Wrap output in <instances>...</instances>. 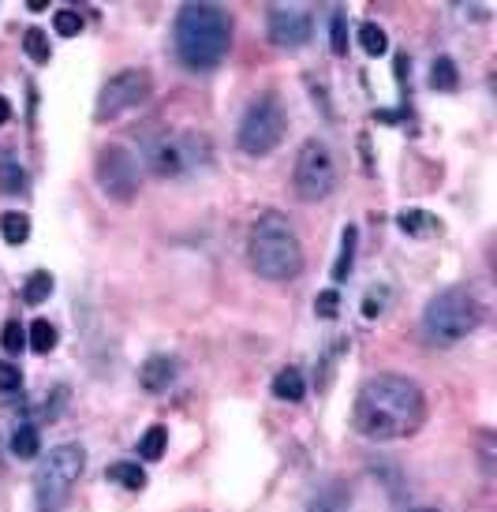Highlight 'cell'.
Returning a JSON list of instances; mask_svg holds the SVG:
<instances>
[{
  "label": "cell",
  "mask_w": 497,
  "mask_h": 512,
  "mask_svg": "<svg viewBox=\"0 0 497 512\" xmlns=\"http://www.w3.org/2000/svg\"><path fill=\"white\" fill-rule=\"evenodd\" d=\"M426 423V397L404 374H378L363 382L352 408V430L367 441H404Z\"/></svg>",
  "instance_id": "cell-1"
},
{
  "label": "cell",
  "mask_w": 497,
  "mask_h": 512,
  "mask_svg": "<svg viewBox=\"0 0 497 512\" xmlns=\"http://www.w3.org/2000/svg\"><path fill=\"white\" fill-rule=\"evenodd\" d=\"M172 49L187 72H213L232 49V15L221 4H184L172 23Z\"/></svg>",
  "instance_id": "cell-2"
},
{
  "label": "cell",
  "mask_w": 497,
  "mask_h": 512,
  "mask_svg": "<svg viewBox=\"0 0 497 512\" xmlns=\"http://www.w3.org/2000/svg\"><path fill=\"white\" fill-rule=\"evenodd\" d=\"M247 262L262 281H296L303 273V243L296 228L288 225V217L277 210L258 214V221L247 232Z\"/></svg>",
  "instance_id": "cell-3"
},
{
  "label": "cell",
  "mask_w": 497,
  "mask_h": 512,
  "mask_svg": "<svg viewBox=\"0 0 497 512\" xmlns=\"http://www.w3.org/2000/svg\"><path fill=\"white\" fill-rule=\"evenodd\" d=\"M483 303L471 288H445L426 303L423 311V333L434 344H460L468 341L475 329L483 326Z\"/></svg>",
  "instance_id": "cell-4"
},
{
  "label": "cell",
  "mask_w": 497,
  "mask_h": 512,
  "mask_svg": "<svg viewBox=\"0 0 497 512\" xmlns=\"http://www.w3.org/2000/svg\"><path fill=\"white\" fill-rule=\"evenodd\" d=\"M86 471V449L79 441H64L38 460L34 468V505L38 512H60L71 501Z\"/></svg>",
  "instance_id": "cell-5"
},
{
  "label": "cell",
  "mask_w": 497,
  "mask_h": 512,
  "mask_svg": "<svg viewBox=\"0 0 497 512\" xmlns=\"http://www.w3.org/2000/svg\"><path fill=\"white\" fill-rule=\"evenodd\" d=\"M284 128H288V116H284L281 101L273 98V94H258L247 105V113H243L236 143H240V150L247 157H266L281 146Z\"/></svg>",
  "instance_id": "cell-6"
},
{
  "label": "cell",
  "mask_w": 497,
  "mask_h": 512,
  "mask_svg": "<svg viewBox=\"0 0 497 512\" xmlns=\"http://www.w3.org/2000/svg\"><path fill=\"white\" fill-rule=\"evenodd\" d=\"M296 195L303 202H322L337 187V161L322 139H307L296 154V172H292Z\"/></svg>",
  "instance_id": "cell-7"
},
{
  "label": "cell",
  "mask_w": 497,
  "mask_h": 512,
  "mask_svg": "<svg viewBox=\"0 0 497 512\" xmlns=\"http://www.w3.org/2000/svg\"><path fill=\"white\" fill-rule=\"evenodd\" d=\"M94 172H98L101 191L116 202H131L142 187V172H139V157L131 154L128 146L109 143L98 150V161H94Z\"/></svg>",
  "instance_id": "cell-8"
},
{
  "label": "cell",
  "mask_w": 497,
  "mask_h": 512,
  "mask_svg": "<svg viewBox=\"0 0 497 512\" xmlns=\"http://www.w3.org/2000/svg\"><path fill=\"white\" fill-rule=\"evenodd\" d=\"M210 157V143L195 135V131H184V135H165L150 146V169L161 176V180H176L184 172L199 169L202 161Z\"/></svg>",
  "instance_id": "cell-9"
},
{
  "label": "cell",
  "mask_w": 497,
  "mask_h": 512,
  "mask_svg": "<svg viewBox=\"0 0 497 512\" xmlns=\"http://www.w3.org/2000/svg\"><path fill=\"white\" fill-rule=\"evenodd\" d=\"M150 94H154V79H150V72H139V68H131V72H120V75H113L109 83L101 86L98 105H94V116H98V124L120 120L124 113L139 109V105L150 98Z\"/></svg>",
  "instance_id": "cell-10"
},
{
  "label": "cell",
  "mask_w": 497,
  "mask_h": 512,
  "mask_svg": "<svg viewBox=\"0 0 497 512\" xmlns=\"http://www.w3.org/2000/svg\"><path fill=\"white\" fill-rule=\"evenodd\" d=\"M311 12L303 8H292V4H281L270 12V42L281 45V49H299V45L311 42Z\"/></svg>",
  "instance_id": "cell-11"
},
{
  "label": "cell",
  "mask_w": 497,
  "mask_h": 512,
  "mask_svg": "<svg viewBox=\"0 0 497 512\" xmlns=\"http://www.w3.org/2000/svg\"><path fill=\"white\" fill-rule=\"evenodd\" d=\"M176 378V359L172 356H150L139 367V385L146 393H165Z\"/></svg>",
  "instance_id": "cell-12"
},
{
  "label": "cell",
  "mask_w": 497,
  "mask_h": 512,
  "mask_svg": "<svg viewBox=\"0 0 497 512\" xmlns=\"http://www.w3.org/2000/svg\"><path fill=\"white\" fill-rule=\"evenodd\" d=\"M355 240H359V232L355 225H344L341 232V255L333 262V285H344L348 277H352V266H355Z\"/></svg>",
  "instance_id": "cell-13"
},
{
  "label": "cell",
  "mask_w": 497,
  "mask_h": 512,
  "mask_svg": "<svg viewBox=\"0 0 497 512\" xmlns=\"http://www.w3.org/2000/svg\"><path fill=\"white\" fill-rule=\"evenodd\" d=\"M303 393H307V382H303V374H299L296 367L277 370V378H273V397L296 404V400H303Z\"/></svg>",
  "instance_id": "cell-14"
},
{
  "label": "cell",
  "mask_w": 497,
  "mask_h": 512,
  "mask_svg": "<svg viewBox=\"0 0 497 512\" xmlns=\"http://www.w3.org/2000/svg\"><path fill=\"white\" fill-rule=\"evenodd\" d=\"M0 236H4V243H12V247H23L30 240V217L19 214V210L0 214Z\"/></svg>",
  "instance_id": "cell-15"
},
{
  "label": "cell",
  "mask_w": 497,
  "mask_h": 512,
  "mask_svg": "<svg viewBox=\"0 0 497 512\" xmlns=\"http://www.w3.org/2000/svg\"><path fill=\"white\" fill-rule=\"evenodd\" d=\"M53 288H57V281H53V273H30L27 285H23V303H30V307H42L45 299L53 296Z\"/></svg>",
  "instance_id": "cell-16"
},
{
  "label": "cell",
  "mask_w": 497,
  "mask_h": 512,
  "mask_svg": "<svg viewBox=\"0 0 497 512\" xmlns=\"http://www.w3.org/2000/svg\"><path fill=\"white\" fill-rule=\"evenodd\" d=\"M105 479L128 486V490H142V486H146V471H142L139 464H131V460H120V464H109Z\"/></svg>",
  "instance_id": "cell-17"
},
{
  "label": "cell",
  "mask_w": 497,
  "mask_h": 512,
  "mask_svg": "<svg viewBox=\"0 0 497 512\" xmlns=\"http://www.w3.org/2000/svg\"><path fill=\"white\" fill-rule=\"evenodd\" d=\"M12 453L19 456V460H34V456L42 453V434H38V427H19L12 434Z\"/></svg>",
  "instance_id": "cell-18"
},
{
  "label": "cell",
  "mask_w": 497,
  "mask_h": 512,
  "mask_svg": "<svg viewBox=\"0 0 497 512\" xmlns=\"http://www.w3.org/2000/svg\"><path fill=\"white\" fill-rule=\"evenodd\" d=\"M57 329H53V322H45V318H38L34 326H30V333H27V344L38 352V356H49L53 348H57Z\"/></svg>",
  "instance_id": "cell-19"
},
{
  "label": "cell",
  "mask_w": 497,
  "mask_h": 512,
  "mask_svg": "<svg viewBox=\"0 0 497 512\" xmlns=\"http://www.w3.org/2000/svg\"><path fill=\"white\" fill-rule=\"evenodd\" d=\"M359 45H363L367 57H385L389 53V34L378 23H363L359 27Z\"/></svg>",
  "instance_id": "cell-20"
},
{
  "label": "cell",
  "mask_w": 497,
  "mask_h": 512,
  "mask_svg": "<svg viewBox=\"0 0 497 512\" xmlns=\"http://www.w3.org/2000/svg\"><path fill=\"white\" fill-rule=\"evenodd\" d=\"M23 49H27V57L34 60V64H49V57H53L49 34H45L42 27H30L27 34H23Z\"/></svg>",
  "instance_id": "cell-21"
},
{
  "label": "cell",
  "mask_w": 497,
  "mask_h": 512,
  "mask_svg": "<svg viewBox=\"0 0 497 512\" xmlns=\"http://www.w3.org/2000/svg\"><path fill=\"white\" fill-rule=\"evenodd\" d=\"M27 187V172H23V165L15 161V157H0V191H8V195H15V191H23Z\"/></svg>",
  "instance_id": "cell-22"
},
{
  "label": "cell",
  "mask_w": 497,
  "mask_h": 512,
  "mask_svg": "<svg viewBox=\"0 0 497 512\" xmlns=\"http://www.w3.org/2000/svg\"><path fill=\"white\" fill-rule=\"evenodd\" d=\"M307 512H348V494H344L341 486H326V490L307 505Z\"/></svg>",
  "instance_id": "cell-23"
},
{
  "label": "cell",
  "mask_w": 497,
  "mask_h": 512,
  "mask_svg": "<svg viewBox=\"0 0 497 512\" xmlns=\"http://www.w3.org/2000/svg\"><path fill=\"white\" fill-rule=\"evenodd\" d=\"M456 83H460V75H456L453 57L434 60V68H430V86H434V90H456Z\"/></svg>",
  "instance_id": "cell-24"
},
{
  "label": "cell",
  "mask_w": 497,
  "mask_h": 512,
  "mask_svg": "<svg viewBox=\"0 0 497 512\" xmlns=\"http://www.w3.org/2000/svg\"><path fill=\"white\" fill-rule=\"evenodd\" d=\"M329 49L337 57L348 53V15H344V8H333V19H329Z\"/></svg>",
  "instance_id": "cell-25"
},
{
  "label": "cell",
  "mask_w": 497,
  "mask_h": 512,
  "mask_svg": "<svg viewBox=\"0 0 497 512\" xmlns=\"http://www.w3.org/2000/svg\"><path fill=\"white\" fill-rule=\"evenodd\" d=\"M165 445H169V434H165V427H150L139 438L142 460H161V456H165Z\"/></svg>",
  "instance_id": "cell-26"
},
{
  "label": "cell",
  "mask_w": 497,
  "mask_h": 512,
  "mask_svg": "<svg viewBox=\"0 0 497 512\" xmlns=\"http://www.w3.org/2000/svg\"><path fill=\"white\" fill-rule=\"evenodd\" d=\"M53 30H57L60 38H75V34H83V15L71 12V8H60V12H53Z\"/></svg>",
  "instance_id": "cell-27"
},
{
  "label": "cell",
  "mask_w": 497,
  "mask_h": 512,
  "mask_svg": "<svg viewBox=\"0 0 497 512\" xmlns=\"http://www.w3.org/2000/svg\"><path fill=\"white\" fill-rule=\"evenodd\" d=\"M0 344H4V352H8V356H15V352H23V344H27V329L19 326V322H4Z\"/></svg>",
  "instance_id": "cell-28"
},
{
  "label": "cell",
  "mask_w": 497,
  "mask_h": 512,
  "mask_svg": "<svg viewBox=\"0 0 497 512\" xmlns=\"http://www.w3.org/2000/svg\"><path fill=\"white\" fill-rule=\"evenodd\" d=\"M397 221H400V228H404V232H412V236H419L423 228H434V217L426 214V210H404Z\"/></svg>",
  "instance_id": "cell-29"
},
{
  "label": "cell",
  "mask_w": 497,
  "mask_h": 512,
  "mask_svg": "<svg viewBox=\"0 0 497 512\" xmlns=\"http://www.w3.org/2000/svg\"><path fill=\"white\" fill-rule=\"evenodd\" d=\"M314 311H318V318H337V314H341V296H337V288L318 292V299H314Z\"/></svg>",
  "instance_id": "cell-30"
},
{
  "label": "cell",
  "mask_w": 497,
  "mask_h": 512,
  "mask_svg": "<svg viewBox=\"0 0 497 512\" xmlns=\"http://www.w3.org/2000/svg\"><path fill=\"white\" fill-rule=\"evenodd\" d=\"M19 385H23L19 363H0V393H19Z\"/></svg>",
  "instance_id": "cell-31"
},
{
  "label": "cell",
  "mask_w": 497,
  "mask_h": 512,
  "mask_svg": "<svg viewBox=\"0 0 497 512\" xmlns=\"http://www.w3.org/2000/svg\"><path fill=\"white\" fill-rule=\"evenodd\" d=\"M385 299H389V288H370L363 299V318H378L385 311Z\"/></svg>",
  "instance_id": "cell-32"
},
{
  "label": "cell",
  "mask_w": 497,
  "mask_h": 512,
  "mask_svg": "<svg viewBox=\"0 0 497 512\" xmlns=\"http://www.w3.org/2000/svg\"><path fill=\"white\" fill-rule=\"evenodd\" d=\"M8 120H12V105H8V98H4V94H0V128H4V124H8Z\"/></svg>",
  "instance_id": "cell-33"
},
{
  "label": "cell",
  "mask_w": 497,
  "mask_h": 512,
  "mask_svg": "<svg viewBox=\"0 0 497 512\" xmlns=\"http://www.w3.org/2000/svg\"><path fill=\"white\" fill-rule=\"evenodd\" d=\"M412 512H438V509H412Z\"/></svg>",
  "instance_id": "cell-34"
}]
</instances>
